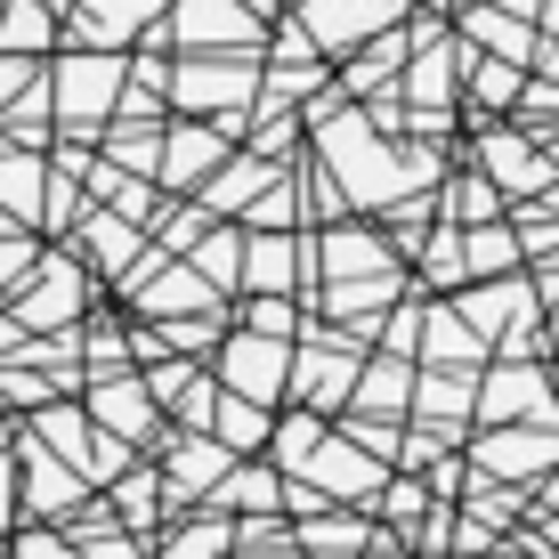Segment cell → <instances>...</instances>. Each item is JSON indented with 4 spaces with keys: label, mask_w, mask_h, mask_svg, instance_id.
<instances>
[{
    "label": "cell",
    "mask_w": 559,
    "mask_h": 559,
    "mask_svg": "<svg viewBox=\"0 0 559 559\" xmlns=\"http://www.w3.org/2000/svg\"><path fill=\"white\" fill-rule=\"evenodd\" d=\"M559 462V430H495L487 447H478V471L487 478H535Z\"/></svg>",
    "instance_id": "7a4b0ae2"
},
{
    "label": "cell",
    "mask_w": 559,
    "mask_h": 559,
    "mask_svg": "<svg viewBox=\"0 0 559 559\" xmlns=\"http://www.w3.org/2000/svg\"><path fill=\"white\" fill-rule=\"evenodd\" d=\"M252 260H260V284H284V243H260Z\"/></svg>",
    "instance_id": "ba28073f"
},
{
    "label": "cell",
    "mask_w": 559,
    "mask_h": 559,
    "mask_svg": "<svg viewBox=\"0 0 559 559\" xmlns=\"http://www.w3.org/2000/svg\"><path fill=\"white\" fill-rule=\"evenodd\" d=\"M170 146H179V154H170V170H179V179H187L195 163H211V139H170Z\"/></svg>",
    "instance_id": "52a82bcc"
},
{
    "label": "cell",
    "mask_w": 559,
    "mask_h": 559,
    "mask_svg": "<svg viewBox=\"0 0 559 559\" xmlns=\"http://www.w3.org/2000/svg\"><path fill=\"white\" fill-rule=\"evenodd\" d=\"M471 406V381H430L421 390V414H462Z\"/></svg>",
    "instance_id": "5b68a950"
},
{
    "label": "cell",
    "mask_w": 559,
    "mask_h": 559,
    "mask_svg": "<svg viewBox=\"0 0 559 559\" xmlns=\"http://www.w3.org/2000/svg\"><path fill=\"white\" fill-rule=\"evenodd\" d=\"M487 163H495V179H511V187H551V163H535L519 139H487Z\"/></svg>",
    "instance_id": "3957f363"
},
{
    "label": "cell",
    "mask_w": 559,
    "mask_h": 559,
    "mask_svg": "<svg viewBox=\"0 0 559 559\" xmlns=\"http://www.w3.org/2000/svg\"><path fill=\"white\" fill-rule=\"evenodd\" d=\"M365 397H373V406H406V373H373V381H365Z\"/></svg>",
    "instance_id": "8992f818"
},
{
    "label": "cell",
    "mask_w": 559,
    "mask_h": 559,
    "mask_svg": "<svg viewBox=\"0 0 559 559\" xmlns=\"http://www.w3.org/2000/svg\"><path fill=\"white\" fill-rule=\"evenodd\" d=\"M462 252H471V276H503V267H519V236H503V227H478Z\"/></svg>",
    "instance_id": "277c9868"
},
{
    "label": "cell",
    "mask_w": 559,
    "mask_h": 559,
    "mask_svg": "<svg viewBox=\"0 0 559 559\" xmlns=\"http://www.w3.org/2000/svg\"><path fill=\"white\" fill-rule=\"evenodd\" d=\"M25 559H66V551H49V544H33V551H25Z\"/></svg>",
    "instance_id": "9c48e42d"
},
{
    "label": "cell",
    "mask_w": 559,
    "mask_h": 559,
    "mask_svg": "<svg viewBox=\"0 0 559 559\" xmlns=\"http://www.w3.org/2000/svg\"><path fill=\"white\" fill-rule=\"evenodd\" d=\"M478 414H487V421H551L544 365H503V373L487 381V397H478Z\"/></svg>",
    "instance_id": "6da1fadb"
}]
</instances>
